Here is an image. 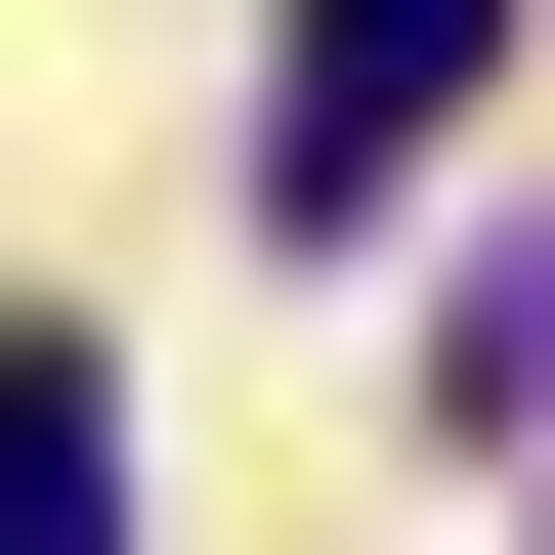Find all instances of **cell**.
<instances>
[{
    "instance_id": "1",
    "label": "cell",
    "mask_w": 555,
    "mask_h": 555,
    "mask_svg": "<svg viewBox=\"0 0 555 555\" xmlns=\"http://www.w3.org/2000/svg\"><path fill=\"white\" fill-rule=\"evenodd\" d=\"M470 43H513V0H299V86H257V214H385L427 129H470Z\"/></svg>"
},
{
    "instance_id": "2",
    "label": "cell",
    "mask_w": 555,
    "mask_h": 555,
    "mask_svg": "<svg viewBox=\"0 0 555 555\" xmlns=\"http://www.w3.org/2000/svg\"><path fill=\"white\" fill-rule=\"evenodd\" d=\"M0 555H129V385L86 343H0Z\"/></svg>"
}]
</instances>
